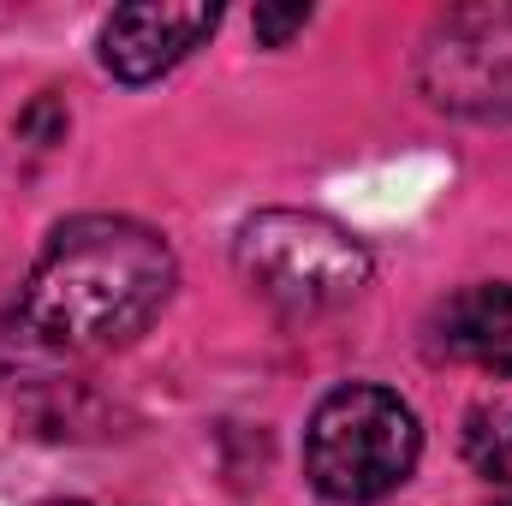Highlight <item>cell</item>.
I'll list each match as a JSON object with an SVG mask.
<instances>
[{
  "label": "cell",
  "instance_id": "6da1fadb",
  "mask_svg": "<svg viewBox=\"0 0 512 506\" xmlns=\"http://www.w3.org/2000/svg\"><path fill=\"white\" fill-rule=\"evenodd\" d=\"M173 251L126 215H78L36 256L18 316L36 340L66 352H102L143 334L173 298Z\"/></svg>",
  "mask_w": 512,
  "mask_h": 506
},
{
  "label": "cell",
  "instance_id": "7a4b0ae2",
  "mask_svg": "<svg viewBox=\"0 0 512 506\" xmlns=\"http://www.w3.org/2000/svg\"><path fill=\"white\" fill-rule=\"evenodd\" d=\"M417 453H423L417 411L399 393L370 387V381L334 387L316 405L310 435H304L310 483L328 501H346V506H370L393 495L417 471Z\"/></svg>",
  "mask_w": 512,
  "mask_h": 506
},
{
  "label": "cell",
  "instance_id": "3957f363",
  "mask_svg": "<svg viewBox=\"0 0 512 506\" xmlns=\"http://www.w3.org/2000/svg\"><path fill=\"white\" fill-rule=\"evenodd\" d=\"M239 274L280 310H334L370 286V251L304 209H262L239 227Z\"/></svg>",
  "mask_w": 512,
  "mask_h": 506
},
{
  "label": "cell",
  "instance_id": "277c9868",
  "mask_svg": "<svg viewBox=\"0 0 512 506\" xmlns=\"http://www.w3.org/2000/svg\"><path fill=\"white\" fill-rule=\"evenodd\" d=\"M423 84L441 108L512 114V6L453 12L423 54Z\"/></svg>",
  "mask_w": 512,
  "mask_h": 506
},
{
  "label": "cell",
  "instance_id": "5b68a950",
  "mask_svg": "<svg viewBox=\"0 0 512 506\" xmlns=\"http://www.w3.org/2000/svg\"><path fill=\"white\" fill-rule=\"evenodd\" d=\"M215 6H120L102 24V60L114 78L149 84L167 66H179L209 30H215Z\"/></svg>",
  "mask_w": 512,
  "mask_h": 506
},
{
  "label": "cell",
  "instance_id": "8992f818",
  "mask_svg": "<svg viewBox=\"0 0 512 506\" xmlns=\"http://www.w3.org/2000/svg\"><path fill=\"white\" fill-rule=\"evenodd\" d=\"M435 352L489 376H512V286L483 280L435 310Z\"/></svg>",
  "mask_w": 512,
  "mask_h": 506
},
{
  "label": "cell",
  "instance_id": "52a82bcc",
  "mask_svg": "<svg viewBox=\"0 0 512 506\" xmlns=\"http://www.w3.org/2000/svg\"><path fill=\"white\" fill-rule=\"evenodd\" d=\"M465 459L483 477H507L512 465V405H477L465 417Z\"/></svg>",
  "mask_w": 512,
  "mask_h": 506
},
{
  "label": "cell",
  "instance_id": "ba28073f",
  "mask_svg": "<svg viewBox=\"0 0 512 506\" xmlns=\"http://www.w3.org/2000/svg\"><path fill=\"white\" fill-rule=\"evenodd\" d=\"M310 24V6H256V36L268 48H280L286 36H298Z\"/></svg>",
  "mask_w": 512,
  "mask_h": 506
},
{
  "label": "cell",
  "instance_id": "9c48e42d",
  "mask_svg": "<svg viewBox=\"0 0 512 506\" xmlns=\"http://www.w3.org/2000/svg\"><path fill=\"white\" fill-rule=\"evenodd\" d=\"M495 506H512V477H507V489H501V501H495Z\"/></svg>",
  "mask_w": 512,
  "mask_h": 506
}]
</instances>
